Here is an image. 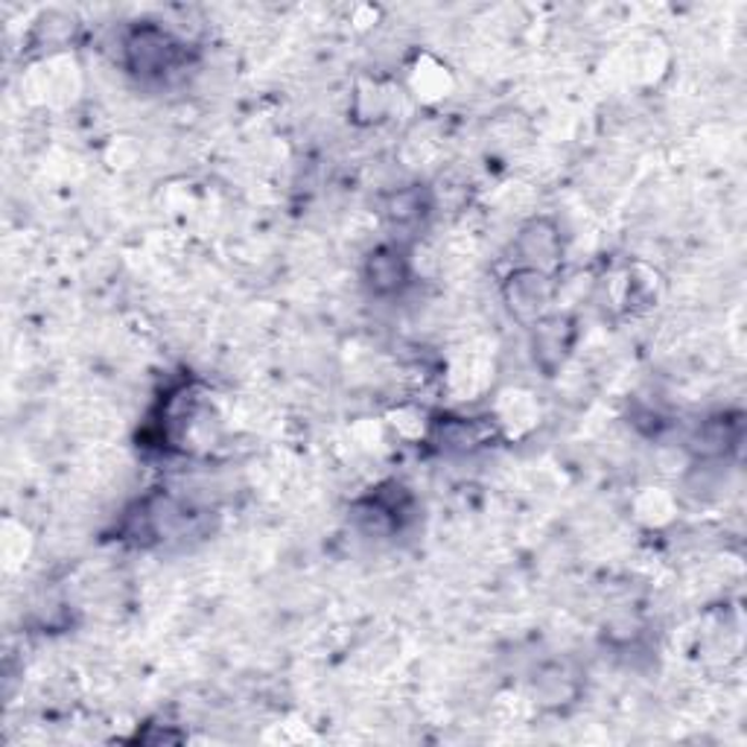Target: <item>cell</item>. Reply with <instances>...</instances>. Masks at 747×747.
Wrapping results in <instances>:
<instances>
[{
    "instance_id": "obj_1",
    "label": "cell",
    "mask_w": 747,
    "mask_h": 747,
    "mask_svg": "<svg viewBox=\"0 0 747 747\" xmlns=\"http://www.w3.org/2000/svg\"><path fill=\"white\" fill-rule=\"evenodd\" d=\"M406 274H409L406 257L392 246L377 248V252L368 257V266H365V278H368V283H371L377 292L401 290L403 281H406Z\"/></svg>"
},
{
    "instance_id": "obj_2",
    "label": "cell",
    "mask_w": 747,
    "mask_h": 747,
    "mask_svg": "<svg viewBox=\"0 0 747 747\" xmlns=\"http://www.w3.org/2000/svg\"><path fill=\"white\" fill-rule=\"evenodd\" d=\"M549 292H552V286L547 283V278L538 269H531V272H519L517 278H511L505 295H509L511 310H517L519 316H535L547 304Z\"/></svg>"
},
{
    "instance_id": "obj_3",
    "label": "cell",
    "mask_w": 747,
    "mask_h": 747,
    "mask_svg": "<svg viewBox=\"0 0 747 747\" xmlns=\"http://www.w3.org/2000/svg\"><path fill=\"white\" fill-rule=\"evenodd\" d=\"M519 248H523V255H526L529 264L549 266L558 255V231L549 222H535V225L523 231Z\"/></svg>"
}]
</instances>
